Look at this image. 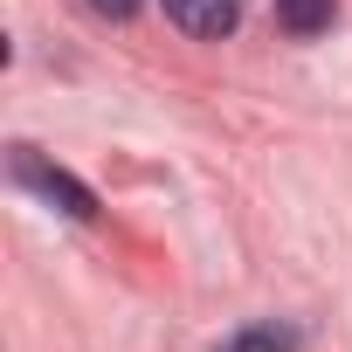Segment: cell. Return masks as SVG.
Wrapping results in <instances>:
<instances>
[{"instance_id": "4", "label": "cell", "mask_w": 352, "mask_h": 352, "mask_svg": "<svg viewBox=\"0 0 352 352\" xmlns=\"http://www.w3.org/2000/svg\"><path fill=\"white\" fill-rule=\"evenodd\" d=\"M304 338L290 331V324H249V331H235L221 352H297Z\"/></svg>"}, {"instance_id": "2", "label": "cell", "mask_w": 352, "mask_h": 352, "mask_svg": "<svg viewBox=\"0 0 352 352\" xmlns=\"http://www.w3.org/2000/svg\"><path fill=\"white\" fill-rule=\"evenodd\" d=\"M159 8H166L173 28L194 35V42H221V35H235V21H242V0H159Z\"/></svg>"}, {"instance_id": "5", "label": "cell", "mask_w": 352, "mask_h": 352, "mask_svg": "<svg viewBox=\"0 0 352 352\" xmlns=\"http://www.w3.org/2000/svg\"><path fill=\"white\" fill-rule=\"evenodd\" d=\"M90 14H104V21H131L138 14V0H83Z\"/></svg>"}, {"instance_id": "3", "label": "cell", "mask_w": 352, "mask_h": 352, "mask_svg": "<svg viewBox=\"0 0 352 352\" xmlns=\"http://www.w3.org/2000/svg\"><path fill=\"white\" fill-rule=\"evenodd\" d=\"M338 14V0H276V28L283 35H324Z\"/></svg>"}, {"instance_id": "1", "label": "cell", "mask_w": 352, "mask_h": 352, "mask_svg": "<svg viewBox=\"0 0 352 352\" xmlns=\"http://www.w3.org/2000/svg\"><path fill=\"white\" fill-rule=\"evenodd\" d=\"M8 166H14V180H21V187H28L35 201L63 208L69 221H90V214H97V194H90L83 180H69L63 166H49V159H42L35 145H14V159H8Z\"/></svg>"}]
</instances>
